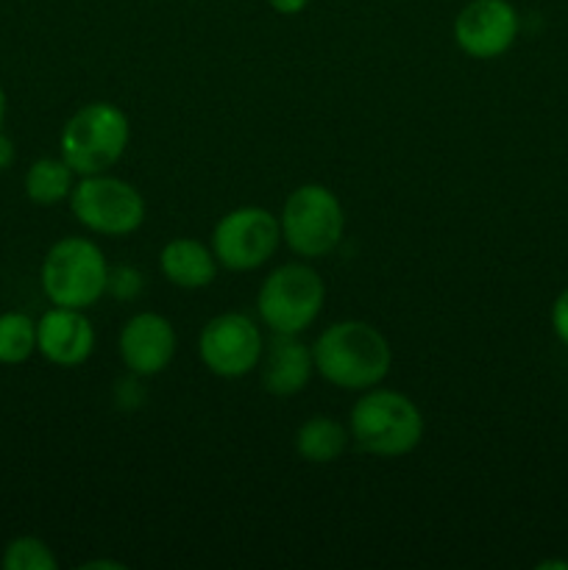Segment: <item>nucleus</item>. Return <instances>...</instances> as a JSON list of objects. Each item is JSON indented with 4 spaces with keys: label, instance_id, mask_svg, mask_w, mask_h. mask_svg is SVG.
Returning <instances> with one entry per match:
<instances>
[{
    "label": "nucleus",
    "instance_id": "423d86ee",
    "mask_svg": "<svg viewBox=\"0 0 568 570\" xmlns=\"http://www.w3.org/2000/svg\"><path fill=\"white\" fill-rule=\"evenodd\" d=\"M326 304V284L306 262H287L271 271L256 293V312L273 334H301Z\"/></svg>",
    "mask_w": 568,
    "mask_h": 570
},
{
    "label": "nucleus",
    "instance_id": "dca6fc26",
    "mask_svg": "<svg viewBox=\"0 0 568 570\" xmlns=\"http://www.w3.org/2000/svg\"><path fill=\"white\" fill-rule=\"evenodd\" d=\"M22 187H26V195L31 204L56 206L70 198L72 187H76V173H72V167L61 156L59 159L56 156H45V159H37L28 167L26 178H22Z\"/></svg>",
    "mask_w": 568,
    "mask_h": 570
},
{
    "label": "nucleus",
    "instance_id": "9d476101",
    "mask_svg": "<svg viewBox=\"0 0 568 570\" xmlns=\"http://www.w3.org/2000/svg\"><path fill=\"white\" fill-rule=\"evenodd\" d=\"M518 31L521 17L510 0H471L457 11L451 26L457 48L479 61L505 56L516 45Z\"/></svg>",
    "mask_w": 568,
    "mask_h": 570
},
{
    "label": "nucleus",
    "instance_id": "f03ea898",
    "mask_svg": "<svg viewBox=\"0 0 568 570\" xmlns=\"http://www.w3.org/2000/svg\"><path fill=\"white\" fill-rule=\"evenodd\" d=\"M349 432L365 454L399 460L421 445L423 412L410 395L376 384L351 406Z\"/></svg>",
    "mask_w": 568,
    "mask_h": 570
},
{
    "label": "nucleus",
    "instance_id": "ddd939ff",
    "mask_svg": "<svg viewBox=\"0 0 568 570\" xmlns=\"http://www.w3.org/2000/svg\"><path fill=\"white\" fill-rule=\"evenodd\" d=\"M259 384L273 399H293L310 384L315 373L312 345H306L298 334H273L265 343L259 360Z\"/></svg>",
    "mask_w": 568,
    "mask_h": 570
},
{
    "label": "nucleus",
    "instance_id": "b1692460",
    "mask_svg": "<svg viewBox=\"0 0 568 570\" xmlns=\"http://www.w3.org/2000/svg\"><path fill=\"white\" fill-rule=\"evenodd\" d=\"M6 109H9V98H6V89H3V83H0V128H3Z\"/></svg>",
    "mask_w": 568,
    "mask_h": 570
},
{
    "label": "nucleus",
    "instance_id": "a211bd4d",
    "mask_svg": "<svg viewBox=\"0 0 568 570\" xmlns=\"http://www.w3.org/2000/svg\"><path fill=\"white\" fill-rule=\"evenodd\" d=\"M0 566L6 570H56L59 560L45 540L33 538V534H20L6 543Z\"/></svg>",
    "mask_w": 568,
    "mask_h": 570
},
{
    "label": "nucleus",
    "instance_id": "393cba45",
    "mask_svg": "<svg viewBox=\"0 0 568 570\" xmlns=\"http://www.w3.org/2000/svg\"><path fill=\"white\" fill-rule=\"evenodd\" d=\"M84 568H123L120 562H87Z\"/></svg>",
    "mask_w": 568,
    "mask_h": 570
},
{
    "label": "nucleus",
    "instance_id": "6e6552de",
    "mask_svg": "<svg viewBox=\"0 0 568 570\" xmlns=\"http://www.w3.org/2000/svg\"><path fill=\"white\" fill-rule=\"evenodd\" d=\"M212 250L217 265L234 273L259 271L282 245L278 217L265 206H237L212 228Z\"/></svg>",
    "mask_w": 568,
    "mask_h": 570
},
{
    "label": "nucleus",
    "instance_id": "f257e3e1",
    "mask_svg": "<svg viewBox=\"0 0 568 570\" xmlns=\"http://www.w3.org/2000/svg\"><path fill=\"white\" fill-rule=\"evenodd\" d=\"M315 373L332 387L365 393L384 382L393 365L388 337L365 321H337L312 343Z\"/></svg>",
    "mask_w": 568,
    "mask_h": 570
},
{
    "label": "nucleus",
    "instance_id": "9b49d317",
    "mask_svg": "<svg viewBox=\"0 0 568 570\" xmlns=\"http://www.w3.org/2000/svg\"><path fill=\"white\" fill-rule=\"evenodd\" d=\"M178 337L173 323L159 312H137L128 317L117 337V354L131 376L150 379L167 371L176 356Z\"/></svg>",
    "mask_w": 568,
    "mask_h": 570
},
{
    "label": "nucleus",
    "instance_id": "5701e85b",
    "mask_svg": "<svg viewBox=\"0 0 568 570\" xmlns=\"http://www.w3.org/2000/svg\"><path fill=\"white\" fill-rule=\"evenodd\" d=\"M551 568L568 570V562L566 560H543V562H538V570H551Z\"/></svg>",
    "mask_w": 568,
    "mask_h": 570
},
{
    "label": "nucleus",
    "instance_id": "f8f14e48",
    "mask_svg": "<svg viewBox=\"0 0 568 570\" xmlns=\"http://www.w3.org/2000/svg\"><path fill=\"white\" fill-rule=\"evenodd\" d=\"M95 328L84 309L50 306L37 321V354L56 367H78L92 356Z\"/></svg>",
    "mask_w": 568,
    "mask_h": 570
},
{
    "label": "nucleus",
    "instance_id": "1a4fd4ad",
    "mask_svg": "<svg viewBox=\"0 0 568 570\" xmlns=\"http://www.w3.org/2000/svg\"><path fill=\"white\" fill-rule=\"evenodd\" d=\"M265 340L243 312H223L206 321L198 337V356L217 379H243L259 367Z\"/></svg>",
    "mask_w": 568,
    "mask_h": 570
},
{
    "label": "nucleus",
    "instance_id": "39448f33",
    "mask_svg": "<svg viewBox=\"0 0 568 570\" xmlns=\"http://www.w3.org/2000/svg\"><path fill=\"white\" fill-rule=\"evenodd\" d=\"M282 243L301 259L329 256L345 234V212L337 195L323 184H301L287 195L278 215Z\"/></svg>",
    "mask_w": 568,
    "mask_h": 570
},
{
    "label": "nucleus",
    "instance_id": "f3484780",
    "mask_svg": "<svg viewBox=\"0 0 568 570\" xmlns=\"http://www.w3.org/2000/svg\"><path fill=\"white\" fill-rule=\"evenodd\" d=\"M37 354V321L26 312H0V365H22Z\"/></svg>",
    "mask_w": 568,
    "mask_h": 570
},
{
    "label": "nucleus",
    "instance_id": "7ed1b4c3",
    "mask_svg": "<svg viewBox=\"0 0 568 570\" xmlns=\"http://www.w3.org/2000/svg\"><path fill=\"white\" fill-rule=\"evenodd\" d=\"M109 262L87 237H61L45 254L39 284L45 298L67 309H89L109 293Z\"/></svg>",
    "mask_w": 568,
    "mask_h": 570
},
{
    "label": "nucleus",
    "instance_id": "2eb2a0df",
    "mask_svg": "<svg viewBox=\"0 0 568 570\" xmlns=\"http://www.w3.org/2000/svg\"><path fill=\"white\" fill-rule=\"evenodd\" d=\"M351 443L349 426L329 415H312L295 429V454L310 465H329L345 454Z\"/></svg>",
    "mask_w": 568,
    "mask_h": 570
},
{
    "label": "nucleus",
    "instance_id": "aec40b11",
    "mask_svg": "<svg viewBox=\"0 0 568 570\" xmlns=\"http://www.w3.org/2000/svg\"><path fill=\"white\" fill-rule=\"evenodd\" d=\"M549 321H551V332H555V337L568 348V287L557 293L555 304H551V312H549Z\"/></svg>",
    "mask_w": 568,
    "mask_h": 570
},
{
    "label": "nucleus",
    "instance_id": "20e7f679",
    "mask_svg": "<svg viewBox=\"0 0 568 570\" xmlns=\"http://www.w3.org/2000/svg\"><path fill=\"white\" fill-rule=\"evenodd\" d=\"M131 142V120L126 111L106 100L81 106L59 134L61 159L76 176H98L111 170Z\"/></svg>",
    "mask_w": 568,
    "mask_h": 570
},
{
    "label": "nucleus",
    "instance_id": "0eeeda50",
    "mask_svg": "<svg viewBox=\"0 0 568 570\" xmlns=\"http://www.w3.org/2000/svg\"><path fill=\"white\" fill-rule=\"evenodd\" d=\"M70 212L87 232L100 237H128L139 232L148 215L143 193L123 178L98 173L81 176L70 193Z\"/></svg>",
    "mask_w": 568,
    "mask_h": 570
},
{
    "label": "nucleus",
    "instance_id": "4468645a",
    "mask_svg": "<svg viewBox=\"0 0 568 570\" xmlns=\"http://www.w3.org/2000/svg\"><path fill=\"white\" fill-rule=\"evenodd\" d=\"M217 256L212 245L193 237H176L159 250V271L173 287L204 289L217 276Z\"/></svg>",
    "mask_w": 568,
    "mask_h": 570
},
{
    "label": "nucleus",
    "instance_id": "4be33fe9",
    "mask_svg": "<svg viewBox=\"0 0 568 570\" xmlns=\"http://www.w3.org/2000/svg\"><path fill=\"white\" fill-rule=\"evenodd\" d=\"M17 159V148H14V139L9 134L0 131V173L9 170Z\"/></svg>",
    "mask_w": 568,
    "mask_h": 570
},
{
    "label": "nucleus",
    "instance_id": "412c9836",
    "mask_svg": "<svg viewBox=\"0 0 568 570\" xmlns=\"http://www.w3.org/2000/svg\"><path fill=\"white\" fill-rule=\"evenodd\" d=\"M267 6H271L276 14H284V17H295L301 14V11L310 6V0H265Z\"/></svg>",
    "mask_w": 568,
    "mask_h": 570
},
{
    "label": "nucleus",
    "instance_id": "6ab92c4d",
    "mask_svg": "<svg viewBox=\"0 0 568 570\" xmlns=\"http://www.w3.org/2000/svg\"><path fill=\"white\" fill-rule=\"evenodd\" d=\"M143 287V276H139L134 267H117L109 271V293H115L117 298H134Z\"/></svg>",
    "mask_w": 568,
    "mask_h": 570
}]
</instances>
